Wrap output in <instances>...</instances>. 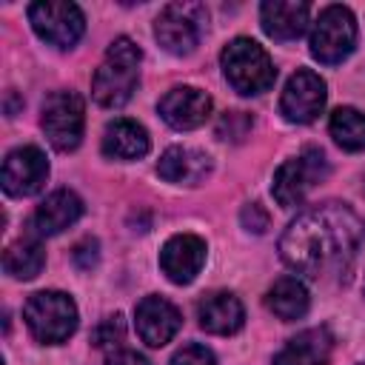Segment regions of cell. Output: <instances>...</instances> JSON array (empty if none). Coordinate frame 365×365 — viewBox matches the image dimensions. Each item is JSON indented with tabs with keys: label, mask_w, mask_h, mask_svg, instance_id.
<instances>
[{
	"label": "cell",
	"mask_w": 365,
	"mask_h": 365,
	"mask_svg": "<svg viewBox=\"0 0 365 365\" xmlns=\"http://www.w3.org/2000/svg\"><path fill=\"white\" fill-rule=\"evenodd\" d=\"M248 131H251V117H248L245 111H225V114L220 117V123H217V134H220L222 140L240 143Z\"/></svg>",
	"instance_id": "d4e9b609"
},
{
	"label": "cell",
	"mask_w": 365,
	"mask_h": 365,
	"mask_svg": "<svg viewBox=\"0 0 365 365\" xmlns=\"http://www.w3.org/2000/svg\"><path fill=\"white\" fill-rule=\"evenodd\" d=\"M197 319H200V328L208 331V334H220V336H228V334H237L245 322V311H242V302L228 294V291H214L208 297L200 299L197 305Z\"/></svg>",
	"instance_id": "ac0fdd59"
},
{
	"label": "cell",
	"mask_w": 365,
	"mask_h": 365,
	"mask_svg": "<svg viewBox=\"0 0 365 365\" xmlns=\"http://www.w3.org/2000/svg\"><path fill=\"white\" fill-rule=\"evenodd\" d=\"M362 240L359 217L342 202H325L299 214L279 237V257L288 268L319 279L348 274Z\"/></svg>",
	"instance_id": "6da1fadb"
},
{
	"label": "cell",
	"mask_w": 365,
	"mask_h": 365,
	"mask_svg": "<svg viewBox=\"0 0 365 365\" xmlns=\"http://www.w3.org/2000/svg\"><path fill=\"white\" fill-rule=\"evenodd\" d=\"M48 160L37 145L14 148L3 163V188L11 197H31L46 185Z\"/></svg>",
	"instance_id": "8fae6325"
},
{
	"label": "cell",
	"mask_w": 365,
	"mask_h": 365,
	"mask_svg": "<svg viewBox=\"0 0 365 365\" xmlns=\"http://www.w3.org/2000/svg\"><path fill=\"white\" fill-rule=\"evenodd\" d=\"M220 63H222V74L231 83V88L245 97L268 91L277 80V68H274L268 51L259 43H254L251 37L231 40L222 48Z\"/></svg>",
	"instance_id": "3957f363"
},
{
	"label": "cell",
	"mask_w": 365,
	"mask_h": 365,
	"mask_svg": "<svg viewBox=\"0 0 365 365\" xmlns=\"http://www.w3.org/2000/svg\"><path fill=\"white\" fill-rule=\"evenodd\" d=\"M334 351V336L325 325L299 331L274 356V365H328Z\"/></svg>",
	"instance_id": "e0dca14e"
},
{
	"label": "cell",
	"mask_w": 365,
	"mask_h": 365,
	"mask_svg": "<svg viewBox=\"0 0 365 365\" xmlns=\"http://www.w3.org/2000/svg\"><path fill=\"white\" fill-rule=\"evenodd\" d=\"M106 365H151V362H148L143 354L131 351V348H117V351L108 354Z\"/></svg>",
	"instance_id": "f1b7e54d"
},
{
	"label": "cell",
	"mask_w": 365,
	"mask_h": 365,
	"mask_svg": "<svg viewBox=\"0 0 365 365\" xmlns=\"http://www.w3.org/2000/svg\"><path fill=\"white\" fill-rule=\"evenodd\" d=\"M137 334L148 348H163L180 331V311L163 297H145L137 302Z\"/></svg>",
	"instance_id": "5bb4252c"
},
{
	"label": "cell",
	"mask_w": 365,
	"mask_h": 365,
	"mask_svg": "<svg viewBox=\"0 0 365 365\" xmlns=\"http://www.w3.org/2000/svg\"><path fill=\"white\" fill-rule=\"evenodd\" d=\"M151 148L148 143V131L137 123V120H111L103 131V154L114 157V160H137L145 157Z\"/></svg>",
	"instance_id": "ffe728a7"
},
{
	"label": "cell",
	"mask_w": 365,
	"mask_h": 365,
	"mask_svg": "<svg viewBox=\"0 0 365 365\" xmlns=\"http://www.w3.org/2000/svg\"><path fill=\"white\" fill-rule=\"evenodd\" d=\"M140 46L131 37H117L91 80V94L103 108H120L131 100L140 77Z\"/></svg>",
	"instance_id": "7a4b0ae2"
},
{
	"label": "cell",
	"mask_w": 365,
	"mask_h": 365,
	"mask_svg": "<svg viewBox=\"0 0 365 365\" xmlns=\"http://www.w3.org/2000/svg\"><path fill=\"white\" fill-rule=\"evenodd\" d=\"M86 106L77 91H54L43 103L40 125L57 151H74L83 140Z\"/></svg>",
	"instance_id": "ba28073f"
},
{
	"label": "cell",
	"mask_w": 365,
	"mask_h": 365,
	"mask_svg": "<svg viewBox=\"0 0 365 365\" xmlns=\"http://www.w3.org/2000/svg\"><path fill=\"white\" fill-rule=\"evenodd\" d=\"M208 171H211V157L188 145H171L157 163V174L165 182H177V185L202 182Z\"/></svg>",
	"instance_id": "d6986e66"
},
{
	"label": "cell",
	"mask_w": 365,
	"mask_h": 365,
	"mask_svg": "<svg viewBox=\"0 0 365 365\" xmlns=\"http://www.w3.org/2000/svg\"><path fill=\"white\" fill-rule=\"evenodd\" d=\"M97 257H100V245H97V240H94V237L80 240V242L74 245V251H71L74 265H77V268H83V271H88L91 265H97Z\"/></svg>",
	"instance_id": "83f0119b"
},
{
	"label": "cell",
	"mask_w": 365,
	"mask_h": 365,
	"mask_svg": "<svg viewBox=\"0 0 365 365\" xmlns=\"http://www.w3.org/2000/svg\"><path fill=\"white\" fill-rule=\"evenodd\" d=\"M240 220H242V228H248V231H254V234H265L268 225H271V217H268V211H265L259 202L245 205L242 214H240Z\"/></svg>",
	"instance_id": "4316f807"
},
{
	"label": "cell",
	"mask_w": 365,
	"mask_h": 365,
	"mask_svg": "<svg viewBox=\"0 0 365 365\" xmlns=\"http://www.w3.org/2000/svg\"><path fill=\"white\" fill-rule=\"evenodd\" d=\"M328 131L336 140V145H342L345 151H365V114L362 111L351 106H339L328 120Z\"/></svg>",
	"instance_id": "603a6c76"
},
{
	"label": "cell",
	"mask_w": 365,
	"mask_h": 365,
	"mask_svg": "<svg viewBox=\"0 0 365 365\" xmlns=\"http://www.w3.org/2000/svg\"><path fill=\"white\" fill-rule=\"evenodd\" d=\"M29 23L40 40H46L48 46H57V48H71L86 31L83 11L74 3H57V0L31 3Z\"/></svg>",
	"instance_id": "9c48e42d"
},
{
	"label": "cell",
	"mask_w": 365,
	"mask_h": 365,
	"mask_svg": "<svg viewBox=\"0 0 365 365\" xmlns=\"http://www.w3.org/2000/svg\"><path fill=\"white\" fill-rule=\"evenodd\" d=\"M123 336H125V322H123L120 314L106 317V319L91 331V342H94V348H103V351H117L120 342H123Z\"/></svg>",
	"instance_id": "cb8c5ba5"
},
{
	"label": "cell",
	"mask_w": 365,
	"mask_h": 365,
	"mask_svg": "<svg viewBox=\"0 0 365 365\" xmlns=\"http://www.w3.org/2000/svg\"><path fill=\"white\" fill-rule=\"evenodd\" d=\"M23 317L34 339L46 345L66 342L77 331V305L63 291H37L26 299Z\"/></svg>",
	"instance_id": "277c9868"
},
{
	"label": "cell",
	"mask_w": 365,
	"mask_h": 365,
	"mask_svg": "<svg viewBox=\"0 0 365 365\" xmlns=\"http://www.w3.org/2000/svg\"><path fill=\"white\" fill-rule=\"evenodd\" d=\"M311 6L302 0H265L259 6L262 31L274 40H297L308 26Z\"/></svg>",
	"instance_id": "2e32d148"
},
{
	"label": "cell",
	"mask_w": 365,
	"mask_h": 365,
	"mask_svg": "<svg viewBox=\"0 0 365 365\" xmlns=\"http://www.w3.org/2000/svg\"><path fill=\"white\" fill-rule=\"evenodd\" d=\"M208 11L202 3H168L154 26L160 46L171 54H191L205 31Z\"/></svg>",
	"instance_id": "52a82bcc"
},
{
	"label": "cell",
	"mask_w": 365,
	"mask_h": 365,
	"mask_svg": "<svg viewBox=\"0 0 365 365\" xmlns=\"http://www.w3.org/2000/svg\"><path fill=\"white\" fill-rule=\"evenodd\" d=\"M356 46V20L345 6H325L311 29V54L325 63H342Z\"/></svg>",
	"instance_id": "5b68a950"
},
{
	"label": "cell",
	"mask_w": 365,
	"mask_h": 365,
	"mask_svg": "<svg viewBox=\"0 0 365 365\" xmlns=\"http://www.w3.org/2000/svg\"><path fill=\"white\" fill-rule=\"evenodd\" d=\"M80 214H83V200L68 188H57L37 205L31 217V231L37 237H54L68 225H74Z\"/></svg>",
	"instance_id": "9a60e30c"
},
{
	"label": "cell",
	"mask_w": 365,
	"mask_h": 365,
	"mask_svg": "<svg viewBox=\"0 0 365 365\" xmlns=\"http://www.w3.org/2000/svg\"><path fill=\"white\" fill-rule=\"evenodd\" d=\"M359 365H365V362H359Z\"/></svg>",
	"instance_id": "f546056e"
},
{
	"label": "cell",
	"mask_w": 365,
	"mask_h": 365,
	"mask_svg": "<svg viewBox=\"0 0 365 365\" xmlns=\"http://www.w3.org/2000/svg\"><path fill=\"white\" fill-rule=\"evenodd\" d=\"M202 262H205V242L197 234H174L160 251V268L177 285L191 282L200 274Z\"/></svg>",
	"instance_id": "7c38bea8"
},
{
	"label": "cell",
	"mask_w": 365,
	"mask_h": 365,
	"mask_svg": "<svg viewBox=\"0 0 365 365\" xmlns=\"http://www.w3.org/2000/svg\"><path fill=\"white\" fill-rule=\"evenodd\" d=\"M171 365H217V359L205 345H185L171 356Z\"/></svg>",
	"instance_id": "484cf974"
},
{
	"label": "cell",
	"mask_w": 365,
	"mask_h": 365,
	"mask_svg": "<svg viewBox=\"0 0 365 365\" xmlns=\"http://www.w3.org/2000/svg\"><path fill=\"white\" fill-rule=\"evenodd\" d=\"M46 265V251L37 237H23L11 242L3 254V268L14 279H34Z\"/></svg>",
	"instance_id": "7402d4cb"
},
{
	"label": "cell",
	"mask_w": 365,
	"mask_h": 365,
	"mask_svg": "<svg viewBox=\"0 0 365 365\" xmlns=\"http://www.w3.org/2000/svg\"><path fill=\"white\" fill-rule=\"evenodd\" d=\"M160 117L171 125V128H180V131H188V128H197L208 120L211 114V97L194 86H177L171 88L163 100H160Z\"/></svg>",
	"instance_id": "4fadbf2b"
},
{
	"label": "cell",
	"mask_w": 365,
	"mask_h": 365,
	"mask_svg": "<svg viewBox=\"0 0 365 365\" xmlns=\"http://www.w3.org/2000/svg\"><path fill=\"white\" fill-rule=\"evenodd\" d=\"M265 305H268V311L274 317L291 322V319L305 317V311H308V291H305V285L297 277H279L268 288Z\"/></svg>",
	"instance_id": "44dd1931"
},
{
	"label": "cell",
	"mask_w": 365,
	"mask_h": 365,
	"mask_svg": "<svg viewBox=\"0 0 365 365\" xmlns=\"http://www.w3.org/2000/svg\"><path fill=\"white\" fill-rule=\"evenodd\" d=\"M328 174V160L319 148L308 145L299 157H291L285 160L277 174H274V185H271V194L274 200L282 205V208H294L305 200V194L322 182Z\"/></svg>",
	"instance_id": "8992f818"
},
{
	"label": "cell",
	"mask_w": 365,
	"mask_h": 365,
	"mask_svg": "<svg viewBox=\"0 0 365 365\" xmlns=\"http://www.w3.org/2000/svg\"><path fill=\"white\" fill-rule=\"evenodd\" d=\"M325 80L311 68H297L282 88L279 111L288 123H314L325 108Z\"/></svg>",
	"instance_id": "30bf717a"
}]
</instances>
